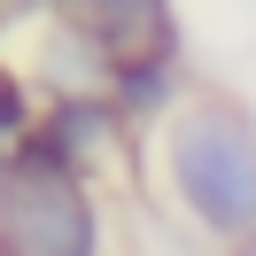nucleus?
Listing matches in <instances>:
<instances>
[{
  "label": "nucleus",
  "instance_id": "nucleus-3",
  "mask_svg": "<svg viewBox=\"0 0 256 256\" xmlns=\"http://www.w3.org/2000/svg\"><path fill=\"white\" fill-rule=\"evenodd\" d=\"M32 148H47L62 171H86V163L116 156V101H101V94H62V101H47V124L32 132Z\"/></svg>",
  "mask_w": 256,
  "mask_h": 256
},
{
  "label": "nucleus",
  "instance_id": "nucleus-1",
  "mask_svg": "<svg viewBox=\"0 0 256 256\" xmlns=\"http://www.w3.org/2000/svg\"><path fill=\"white\" fill-rule=\"evenodd\" d=\"M163 163H171V186L210 233L256 240V124L233 101H194L171 116L163 132Z\"/></svg>",
  "mask_w": 256,
  "mask_h": 256
},
{
  "label": "nucleus",
  "instance_id": "nucleus-2",
  "mask_svg": "<svg viewBox=\"0 0 256 256\" xmlns=\"http://www.w3.org/2000/svg\"><path fill=\"white\" fill-rule=\"evenodd\" d=\"M0 256H101L86 178L32 140L0 156Z\"/></svg>",
  "mask_w": 256,
  "mask_h": 256
},
{
  "label": "nucleus",
  "instance_id": "nucleus-5",
  "mask_svg": "<svg viewBox=\"0 0 256 256\" xmlns=\"http://www.w3.org/2000/svg\"><path fill=\"white\" fill-rule=\"evenodd\" d=\"M233 256H256V240H240V248H233Z\"/></svg>",
  "mask_w": 256,
  "mask_h": 256
},
{
  "label": "nucleus",
  "instance_id": "nucleus-4",
  "mask_svg": "<svg viewBox=\"0 0 256 256\" xmlns=\"http://www.w3.org/2000/svg\"><path fill=\"white\" fill-rule=\"evenodd\" d=\"M109 101L132 116H156L163 101H171V54H148V62H124L109 70Z\"/></svg>",
  "mask_w": 256,
  "mask_h": 256
}]
</instances>
